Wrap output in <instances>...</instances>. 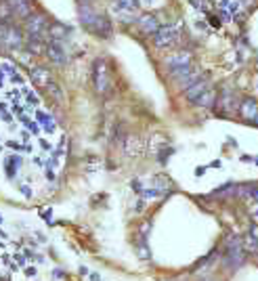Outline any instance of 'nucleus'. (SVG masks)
I'll return each mask as SVG.
<instances>
[{"label": "nucleus", "mask_w": 258, "mask_h": 281, "mask_svg": "<svg viewBox=\"0 0 258 281\" xmlns=\"http://www.w3.org/2000/svg\"><path fill=\"white\" fill-rule=\"evenodd\" d=\"M78 19H80L82 27H84L86 32L95 34L97 38L107 40V38H111V34H114L111 19L105 15V13L97 11L93 4L86 2V0H82V2L78 4Z\"/></svg>", "instance_id": "nucleus-1"}, {"label": "nucleus", "mask_w": 258, "mask_h": 281, "mask_svg": "<svg viewBox=\"0 0 258 281\" xmlns=\"http://www.w3.org/2000/svg\"><path fill=\"white\" fill-rule=\"evenodd\" d=\"M32 13V0H0V19H25Z\"/></svg>", "instance_id": "nucleus-2"}, {"label": "nucleus", "mask_w": 258, "mask_h": 281, "mask_svg": "<svg viewBox=\"0 0 258 281\" xmlns=\"http://www.w3.org/2000/svg\"><path fill=\"white\" fill-rule=\"evenodd\" d=\"M153 46L159 48V51H168V48H174L180 40V30L179 25H164L151 36Z\"/></svg>", "instance_id": "nucleus-3"}, {"label": "nucleus", "mask_w": 258, "mask_h": 281, "mask_svg": "<svg viewBox=\"0 0 258 281\" xmlns=\"http://www.w3.org/2000/svg\"><path fill=\"white\" fill-rule=\"evenodd\" d=\"M23 25H25L27 36L44 38V34H48V27H51V21H48V17L44 15V13L32 11L30 15L23 19Z\"/></svg>", "instance_id": "nucleus-4"}, {"label": "nucleus", "mask_w": 258, "mask_h": 281, "mask_svg": "<svg viewBox=\"0 0 258 281\" xmlns=\"http://www.w3.org/2000/svg\"><path fill=\"white\" fill-rule=\"evenodd\" d=\"M93 86L99 95H107L111 80H109V65L105 59H97L93 63Z\"/></svg>", "instance_id": "nucleus-5"}, {"label": "nucleus", "mask_w": 258, "mask_h": 281, "mask_svg": "<svg viewBox=\"0 0 258 281\" xmlns=\"http://www.w3.org/2000/svg\"><path fill=\"white\" fill-rule=\"evenodd\" d=\"M111 9H114V13H118L120 15L122 21H126V23H130V21H137V13H139V0H114L111 2Z\"/></svg>", "instance_id": "nucleus-6"}, {"label": "nucleus", "mask_w": 258, "mask_h": 281, "mask_svg": "<svg viewBox=\"0 0 258 281\" xmlns=\"http://www.w3.org/2000/svg\"><path fill=\"white\" fill-rule=\"evenodd\" d=\"M193 63V57H191V53H185V51H179V53H172L166 57L164 61V65L166 69H168V74H177L179 69H185L187 65H191Z\"/></svg>", "instance_id": "nucleus-7"}, {"label": "nucleus", "mask_w": 258, "mask_h": 281, "mask_svg": "<svg viewBox=\"0 0 258 281\" xmlns=\"http://www.w3.org/2000/svg\"><path fill=\"white\" fill-rule=\"evenodd\" d=\"M216 111H218L220 116H231L235 109H239V103H237L235 95L231 93V90H222V93L216 97Z\"/></svg>", "instance_id": "nucleus-8"}, {"label": "nucleus", "mask_w": 258, "mask_h": 281, "mask_svg": "<svg viewBox=\"0 0 258 281\" xmlns=\"http://www.w3.org/2000/svg\"><path fill=\"white\" fill-rule=\"evenodd\" d=\"M44 55L48 57V61L55 63V65H65L67 63V51H65L63 42H59V40H48Z\"/></svg>", "instance_id": "nucleus-9"}, {"label": "nucleus", "mask_w": 258, "mask_h": 281, "mask_svg": "<svg viewBox=\"0 0 258 281\" xmlns=\"http://www.w3.org/2000/svg\"><path fill=\"white\" fill-rule=\"evenodd\" d=\"M208 88H210V80H208L206 76H201L199 80H195V82L191 84V86H187V88H185V99L189 101V103H195L201 95L206 93Z\"/></svg>", "instance_id": "nucleus-10"}, {"label": "nucleus", "mask_w": 258, "mask_h": 281, "mask_svg": "<svg viewBox=\"0 0 258 281\" xmlns=\"http://www.w3.org/2000/svg\"><path fill=\"white\" fill-rule=\"evenodd\" d=\"M239 116L243 118V120H248V122H254L256 120V116H258V101L252 99V97H248V99H241L239 101Z\"/></svg>", "instance_id": "nucleus-11"}, {"label": "nucleus", "mask_w": 258, "mask_h": 281, "mask_svg": "<svg viewBox=\"0 0 258 281\" xmlns=\"http://www.w3.org/2000/svg\"><path fill=\"white\" fill-rule=\"evenodd\" d=\"M137 25H139V30H141L145 36H153V34L162 27V25H159V21L153 15H139L137 17Z\"/></svg>", "instance_id": "nucleus-12"}, {"label": "nucleus", "mask_w": 258, "mask_h": 281, "mask_svg": "<svg viewBox=\"0 0 258 281\" xmlns=\"http://www.w3.org/2000/svg\"><path fill=\"white\" fill-rule=\"evenodd\" d=\"M30 78H32V82L36 84V86H42V88H46L48 84L53 82L51 72H48L46 67H42V65H34L30 69Z\"/></svg>", "instance_id": "nucleus-13"}, {"label": "nucleus", "mask_w": 258, "mask_h": 281, "mask_svg": "<svg viewBox=\"0 0 258 281\" xmlns=\"http://www.w3.org/2000/svg\"><path fill=\"white\" fill-rule=\"evenodd\" d=\"M48 38L65 42L69 38V27L63 25V23H51V27H48Z\"/></svg>", "instance_id": "nucleus-14"}, {"label": "nucleus", "mask_w": 258, "mask_h": 281, "mask_svg": "<svg viewBox=\"0 0 258 281\" xmlns=\"http://www.w3.org/2000/svg\"><path fill=\"white\" fill-rule=\"evenodd\" d=\"M25 48H27V51H30L32 55H42V53H46V42H44V38L27 36V38H25Z\"/></svg>", "instance_id": "nucleus-15"}, {"label": "nucleus", "mask_w": 258, "mask_h": 281, "mask_svg": "<svg viewBox=\"0 0 258 281\" xmlns=\"http://www.w3.org/2000/svg\"><path fill=\"white\" fill-rule=\"evenodd\" d=\"M216 97H218V95H216V90L210 86L193 105H198V107H204V109H210V107H214V105H216Z\"/></svg>", "instance_id": "nucleus-16"}, {"label": "nucleus", "mask_w": 258, "mask_h": 281, "mask_svg": "<svg viewBox=\"0 0 258 281\" xmlns=\"http://www.w3.org/2000/svg\"><path fill=\"white\" fill-rule=\"evenodd\" d=\"M21 166V160H19L17 156H11L9 160H6V172L11 174V177H15V170Z\"/></svg>", "instance_id": "nucleus-17"}, {"label": "nucleus", "mask_w": 258, "mask_h": 281, "mask_svg": "<svg viewBox=\"0 0 258 281\" xmlns=\"http://www.w3.org/2000/svg\"><path fill=\"white\" fill-rule=\"evenodd\" d=\"M38 120H40V124H42L48 132H53V130H55V122L51 120V116H46V114H38Z\"/></svg>", "instance_id": "nucleus-18"}, {"label": "nucleus", "mask_w": 258, "mask_h": 281, "mask_svg": "<svg viewBox=\"0 0 258 281\" xmlns=\"http://www.w3.org/2000/svg\"><path fill=\"white\" fill-rule=\"evenodd\" d=\"M44 90H48V93H51V95L55 97V99H61V88H59V86H57V84H55V82H51V84H48V86H46Z\"/></svg>", "instance_id": "nucleus-19"}, {"label": "nucleus", "mask_w": 258, "mask_h": 281, "mask_svg": "<svg viewBox=\"0 0 258 281\" xmlns=\"http://www.w3.org/2000/svg\"><path fill=\"white\" fill-rule=\"evenodd\" d=\"M246 191H241V195H248V198H252L258 201V187H243Z\"/></svg>", "instance_id": "nucleus-20"}, {"label": "nucleus", "mask_w": 258, "mask_h": 281, "mask_svg": "<svg viewBox=\"0 0 258 281\" xmlns=\"http://www.w3.org/2000/svg\"><path fill=\"white\" fill-rule=\"evenodd\" d=\"M241 2H246V4H250V2H254V0H241Z\"/></svg>", "instance_id": "nucleus-21"}, {"label": "nucleus", "mask_w": 258, "mask_h": 281, "mask_svg": "<svg viewBox=\"0 0 258 281\" xmlns=\"http://www.w3.org/2000/svg\"><path fill=\"white\" fill-rule=\"evenodd\" d=\"M254 124H258V116H256V120H254Z\"/></svg>", "instance_id": "nucleus-22"}, {"label": "nucleus", "mask_w": 258, "mask_h": 281, "mask_svg": "<svg viewBox=\"0 0 258 281\" xmlns=\"http://www.w3.org/2000/svg\"><path fill=\"white\" fill-rule=\"evenodd\" d=\"M145 2H153V0H145Z\"/></svg>", "instance_id": "nucleus-23"}]
</instances>
